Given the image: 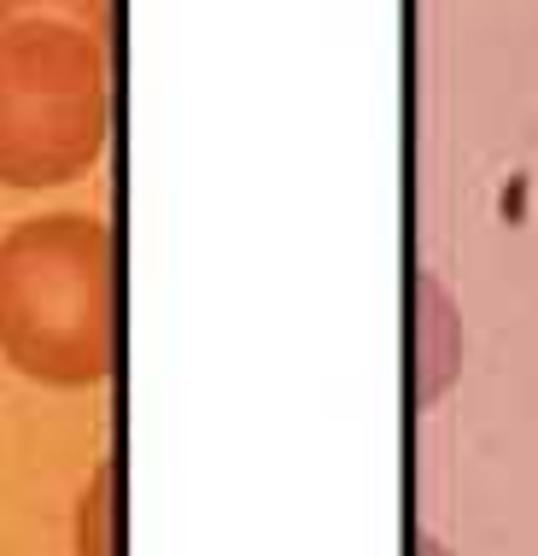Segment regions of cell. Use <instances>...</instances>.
<instances>
[{
  "mask_svg": "<svg viewBox=\"0 0 538 556\" xmlns=\"http://www.w3.org/2000/svg\"><path fill=\"white\" fill-rule=\"evenodd\" d=\"M0 357L53 393L112 381L117 247L106 217L41 212L0 235Z\"/></svg>",
  "mask_w": 538,
  "mask_h": 556,
  "instance_id": "1",
  "label": "cell"
},
{
  "mask_svg": "<svg viewBox=\"0 0 538 556\" xmlns=\"http://www.w3.org/2000/svg\"><path fill=\"white\" fill-rule=\"evenodd\" d=\"M112 135V71L88 24H0V188H59L94 170Z\"/></svg>",
  "mask_w": 538,
  "mask_h": 556,
  "instance_id": "2",
  "label": "cell"
},
{
  "mask_svg": "<svg viewBox=\"0 0 538 556\" xmlns=\"http://www.w3.org/2000/svg\"><path fill=\"white\" fill-rule=\"evenodd\" d=\"M462 357H469V334H462V311L451 288L433 269H410V410L422 416L439 399H451L462 381Z\"/></svg>",
  "mask_w": 538,
  "mask_h": 556,
  "instance_id": "3",
  "label": "cell"
},
{
  "mask_svg": "<svg viewBox=\"0 0 538 556\" xmlns=\"http://www.w3.org/2000/svg\"><path fill=\"white\" fill-rule=\"evenodd\" d=\"M124 475L117 463H100L77 509V556H124Z\"/></svg>",
  "mask_w": 538,
  "mask_h": 556,
  "instance_id": "4",
  "label": "cell"
},
{
  "mask_svg": "<svg viewBox=\"0 0 538 556\" xmlns=\"http://www.w3.org/2000/svg\"><path fill=\"white\" fill-rule=\"evenodd\" d=\"M106 12V0H0V24L12 18H71V24H94Z\"/></svg>",
  "mask_w": 538,
  "mask_h": 556,
  "instance_id": "5",
  "label": "cell"
},
{
  "mask_svg": "<svg viewBox=\"0 0 538 556\" xmlns=\"http://www.w3.org/2000/svg\"><path fill=\"white\" fill-rule=\"evenodd\" d=\"M410 556H457V551H451V545H439L433 533H415V539H410Z\"/></svg>",
  "mask_w": 538,
  "mask_h": 556,
  "instance_id": "6",
  "label": "cell"
}]
</instances>
